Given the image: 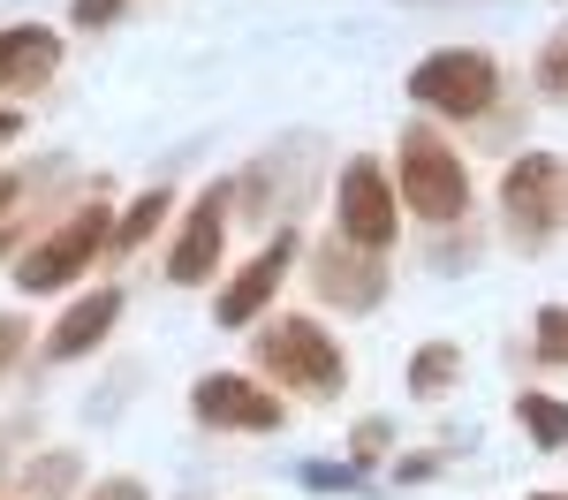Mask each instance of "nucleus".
Returning a JSON list of instances; mask_svg holds the SVG:
<instances>
[{
  "label": "nucleus",
  "instance_id": "1",
  "mask_svg": "<svg viewBox=\"0 0 568 500\" xmlns=\"http://www.w3.org/2000/svg\"><path fill=\"white\" fill-rule=\"evenodd\" d=\"M402 197L417 205V221H439V227L470 213V167H463V152L439 130H425V122L402 136Z\"/></svg>",
  "mask_w": 568,
  "mask_h": 500
},
{
  "label": "nucleus",
  "instance_id": "2",
  "mask_svg": "<svg viewBox=\"0 0 568 500\" xmlns=\"http://www.w3.org/2000/svg\"><path fill=\"white\" fill-rule=\"evenodd\" d=\"M258 364L273 371V379H288V387H311V395H334L342 379H349V364H342V349L318 334V318H273V326H258Z\"/></svg>",
  "mask_w": 568,
  "mask_h": 500
},
{
  "label": "nucleus",
  "instance_id": "3",
  "mask_svg": "<svg viewBox=\"0 0 568 500\" xmlns=\"http://www.w3.org/2000/svg\"><path fill=\"white\" fill-rule=\"evenodd\" d=\"M409 99H417L425 114H455V122H470V114H485V106L500 99V69H493L485 53H470V45H455V53L417 61Z\"/></svg>",
  "mask_w": 568,
  "mask_h": 500
},
{
  "label": "nucleus",
  "instance_id": "4",
  "mask_svg": "<svg viewBox=\"0 0 568 500\" xmlns=\"http://www.w3.org/2000/svg\"><path fill=\"white\" fill-rule=\"evenodd\" d=\"M106 221H114L106 205H84L77 221H61L53 235H45V243H31V251H23V266H16V280H23V296H45V288L77 280V273H84L91 258H99V251L114 243V227H106Z\"/></svg>",
  "mask_w": 568,
  "mask_h": 500
},
{
  "label": "nucleus",
  "instance_id": "5",
  "mask_svg": "<svg viewBox=\"0 0 568 500\" xmlns=\"http://www.w3.org/2000/svg\"><path fill=\"white\" fill-rule=\"evenodd\" d=\"M334 213H342V243H356V251H387L394 243V190H387V167L379 160H349L342 167V197H334Z\"/></svg>",
  "mask_w": 568,
  "mask_h": 500
},
{
  "label": "nucleus",
  "instance_id": "6",
  "mask_svg": "<svg viewBox=\"0 0 568 500\" xmlns=\"http://www.w3.org/2000/svg\"><path fill=\"white\" fill-rule=\"evenodd\" d=\"M500 213L524 227V243H538L546 227L561 221V160L554 152H524L508 182H500Z\"/></svg>",
  "mask_w": 568,
  "mask_h": 500
},
{
  "label": "nucleus",
  "instance_id": "7",
  "mask_svg": "<svg viewBox=\"0 0 568 500\" xmlns=\"http://www.w3.org/2000/svg\"><path fill=\"white\" fill-rule=\"evenodd\" d=\"M197 425H243V432H273L281 425V402L265 395L258 379H235V371H213V379H197Z\"/></svg>",
  "mask_w": 568,
  "mask_h": 500
},
{
  "label": "nucleus",
  "instance_id": "8",
  "mask_svg": "<svg viewBox=\"0 0 568 500\" xmlns=\"http://www.w3.org/2000/svg\"><path fill=\"white\" fill-rule=\"evenodd\" d=\"M318 296H326L334 312H372V304L387 296V266H379L372 251H356V243H326V251H318Z\"/></svg>",
  "mask_w": 568,
  "mask_h": 500
},
{
  "label": "nucleus",
  "instance_id": "9",
  "mask_svg": "<svg viewBox=\"0 0 568 500\" xmlns=\"http://www.w3.org/2000/svg\"><path fill=\"white\" fill-rule=\"evenodd\" d=\"M220 243H227V190H213V197H197V205H190L182 243H175V258H168V280L197 288V280L220 266Z\"/></svg>",
  "mask_w": 568,
  "mask_h": 500
},
{
  "label": "nucleus",
  "instance_id": "10",
  "mask_svg": "<svg viewBox=\"0 0 568 500\" xmlns=\"http://www.w3.org/2000/svg\"><path fill=\"white\" fill-rule=\"evenodd\" d=\"M288 258H296V235H273L251 266L235 273V288L220 296V326H251V318L273 304V288H281V273H288Z\"/></svg>",
  "mask_w": 568,
  "mask_h": 500
},
{
  "label": "nucleus",
  "instance_id": "11",
  "mask_svg": "<svg viewBox=\"0 0 568 500\" xmlns=\"http://www.w3.org/2000/svg\"><path fill=\"white\" fill-rule=\"evenodd\" d=\"M114 318H122V296H114V288H99V296H84V304H69L61 326L45 334V357H61V364L91 357V349L106 341V326H114Z\"/></svg>",
  "mask_w": 568,
  "mask_h": 500
},
{
  "label": "nucleus",
  "instance_id": "12",
  "mask_svg": "<svg viewBox=\"0 0 568 500\" xmlns=\"http://www.w3.org/2000/svg\"><path fill=\"white\" fill-rule=\"evenodd\" d=\"M53 61H61V39L45 23L0 31V91H23V84H39V76H53Z\"/></svg>",
  "mask_w": 568,
  "mask_h": 500
},
{
  "label": "nucleus",
  "instance_id": "13",
  "mask_svg": "<svg viewBox=\"0 0 568 500\" xmlns=\"http://www.w3.org/2000/svg\"><path fill=\"white\" fill-rule=\"evenodd\" d=\"M516 417H524V432L538 440V448H568V402H554V395H524Z\"/></svg>",
  "mask_w": 568,
  "mask_h": 500
},
{
  "label": "nucleus",
  "instance_id": "14",
  "mask_svg": "<svg viewBox=\"0 0 568 500\" xmlns=\"http://www.w3.org/2000/svg\"><path fill=\"white\" fill-rule=\"evenodd\" d=\"M455 371H463V357L447 341H433V349H417V364H409V387L417 395H439V387H455Z\"/></svg>",
  "mask_w": 568,
  "mask_h": 500
},
{
  "label": "nucleus",
  "instance_id": "15",
  "mask_svg": "<svg viewBox=\"0 0 568 500\" xmlns=\"http://www.w3.org/2000/svg\"><path fill=\"white\" fill-rule=\"evenodd\" d=\"M69 478H77V455H39V470L23 478V493H31V500H61V493H69Z\"/></svg>",
  "mask_w": 568,
  "mask_h": 500
},
{
  "label": "nucleus",
  "instance_id": "16",
  "mask_svg": "<svg viewBox=\"0 0 568 500\" xmlns=\"http://www.w3.org/2000/svg\"><path fill=\"white\" fill-rule=\"evenodd\" d=\"M160 213H168V190H144V197H136L130 213L114 221V243H144V235L160 227Z\"/></svg>",
  "mask_w": 568,
  "mask_h": 500
},
{
  "label": "nucleus",
  "instance_id": "17",
  "mask_svg": "<svg viewBox=\"0 0 568 500\" xmlns=\"http://www.w3.org/2000/svg\"><path fill=\"white\" fill-rule=\"evenodd\" d=\"M538 357L568 364V304H546V312H538Z\"/></svg>",
  "mask_w": 568,
  "mask_h": 500
},
{
  "label": "nucleus",
  "instance_id": "18",
  "mask_svg": "<svg viewBox=\"0 0 568 500\" xmlns=\"http://www.w3.org/2000/svg\"><path fill=\"white\" fill-rule=\"evenodd\" d=\"M538 91H546V99H568V39H554L538 53Z\"/></svg>",
  "mask_w": 568,
  "mask_h": 500
},
{
  "label": "nucleus",
  "instance_id": "19",
  "mask_svg": "<svg viewBox=\"0 0 568 500\" xmlns=\"http://www.w3.org/2000/svg\"><path fill=\"white\" fill-rule=\"evenodd\" d=\"M16 357H23V318H8V312H0V371H8Z\"/></svg>",
  "mask_w": 568,
  "mask_h": 500
},
{
  "label": "nucleus",
  "instance_id": "20",
  "mask_svg": "<svg viewBox=\"0 0 568 500\" xmlns=\"http://www.w3.org/2000/svg\"><path fill=\"white\" fill-rule=\"evenodd\" d=\"M379 448H387V425H379V417H372V425H356V462H372Z\"/></svg>",
  "mask_w": 568,
  "mask_h": 500
},
{
  "label": "nucleus",
  "instance_id": "21",
  "mask_svg": "<svg viewBox=\"0 0 568 500\" xmlns=\"http://www.w3.org/2000/svg\"><path fill=\"white\" fill-rule=\"evenodd\" d=\"M84 500H144V486H136V478H106V486H91Z\"/></svg>",
  "mask_w": 568,
  "mask_h": 500
},
{
  "label": "nucleus",
  "instance_id": "22",
  "mask_svg": "<svg viewBox=\"0 0 568 500\" xmlns=\"http://www.w3.org/2000/svg\"><path fill=\"white\" fill-rule=\"evenodd\" d=\"M122 16V0H77V23H114Z\"/></svg>",
  "mask_w": 568,
  "mask_h": 500
},
{
  "label": "nucleus",
  "instance_id": "23",
  "mask_svg": "<svg viewBox=\"0 0 568 500\" xmlns=\"http://www.w3.org/2000/svg\"><path fill=\"white\" fill-rule=\"evenodd\" d=\"M304 486H356V470H326V462H311Z\"/></svg>",
  "mask_w": 568,
  "mask_h": 500
},
{
  "label": "nucleus",
  "instance_id": "24",
  "mask_svg": "<svg viewBox=\"0 0 568 500\" xmlns=\"http://www.w3.org/2000/svg\"><path fill=\"white\" fill-rule=\"evenodd\" d=\"M0 136H16V114H0Z\"/></svg>",
  "mask_w": 568,
  "mask_h": 500
},
{
  "label": "nucleus",
  "instance_id": "25",
  "mask_svg": "<svg viewBox=\"0 0 568 500\" xmlns=\"http://www.w3.org/2000/svg\"><path fill=\"white\" fill-rule=\"evenodd\" d=\"M530 500H568V493H530Z\"/></svg>",
  "mask_w": 568,
  "mask_h": 500
},
{
  "label": "nucleus",
  "instance_id": "26",
  "mask_svg": "<svg viewBox=\"0 0 568 500\" xmlns=\"http://www.w3.org/2000/svg\"><path fill=\"white\" fill-rule=\"evenodd\" d=\"M0 251H8V227H0Z\"/></svg>",
  "mask_w": 568,
  "mask_h": 500
}]
</instances>
